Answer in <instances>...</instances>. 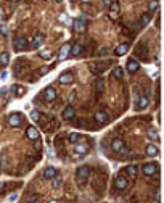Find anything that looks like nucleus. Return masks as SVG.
<instances>
[{"label": "nucleus", "instance_id": "c9c22d12", "mask_svg": "<svg viewBox=\"0 0 164 203\" xmlns=\"http://www.w3.org/2000/svg\"><path fill=\"white\" fill-rule=\"evenodd\" d=\"M0 32H2L3 35H7V34H8V29H7V26H0Z\"/></svg>", "mask_w": 164, "mask_h": 203}, {"label": "nucleus", "instance_id": "a18cd8bd", "mask_svg": "<svg viewBox=\"0 0 164 203\" xmlns=\"http://www.w3.org/2000/svg\"><path fill=\"white\" fill-rule=\"evenodd\" d=\"M57 2H58V3H60V2H63V0H57Z\"/></svg>", "mask_w": 164, "mask_h": 203}, {"label": "nucleus", "instance_id": "dca6fc26", "mask_svg": "<svg viewBox=\"0 0 164 203\" xmlns=\"http://www.w3.org/2000/svg\"><path fill=\"white\" fill-rule=\"evenodd\" d=\"M95 121L100 123V124H105V123L108 121V113H105V111H98V113L95 114Z\"/></svg>", "mask_w": 164, "mask_h": 203}, {"label": "nucleus", "instance_id": "c756f323", "mask_svg": "<svg viewBox=\"0 0 164 203\" xmlns=\"http://www.w3.org/2000/svg\"><path fill=\"white\" fill-rule=\"evenodd\" d=\"M110 10L113 11V15H118V13H119V3L116 2V0H114V2L110 5Z\"/></svg>", "mask_w": 164, "mask_h": 203}, {"label": "nucleus", "instance_id": "6e6552de", "mask_svg": "<svg viewBox=\"0 0 164 203\" xmlns=\"http://www.w3.org/2000/svg\"><path fill=\"white\" fill-rule=\"evenodd\" d=\"M42 176H43V179H53L57 176V169H55L53 166H47V168L43 169Z\"/></svg>", "mask_w": 164, "mask_h": 203}, {"label": "nucleus", "instance_id": "a19ab883", "mask_svg": "<svg viewBox=\"0 0 164 203\" xmlns=\"http://www.w3.org/2000/svg\"><path fill=\"white\" fill-rule=\"evenodd\" d=\"M113 2H114V0H103V3H105L106 7H110L111 3H113Z\"/></svg>", "mask_w": 164, "mask_h": 203}, {"label": "nucleus", "instance_id": "58836bf2", "mask_svg": "<svg viewBox=\"0 0 164 203\" xmlns=\"http://www.w3.org/2000/svg\"><path fill=\"white\" fill-rule=\"evenodd\" d=\"M16 198H18V193H11L10 197H8V200H10V202H15Z\"/></svg>", "mask_w": 164, "mask_h": 203}, {"label": "nucleus", "instance_id": "2f4dec72", "mask_svg": "<svg viewBox=\"0 0 164 203\" xmlns=\"http://www.w3.org/2000/svg\"><path fill=\"white\" fill-rule=\"evenodd\" d=\"M37 202H39V195H37V193L31 195V197L26 200V203H37Z\"/></svg>", "mask_w": 164, "mask_h": 203}, {"label": "nucleus", "instance_id": "a878e982", "mask_svg": "<svg viewBox=\"0 0 164 203\" xmlns=\"http://www.w3.org/2000/svg\"><path fill=\"white\" fill-rule=\"evenodd\" d=\"M8 61H10L8 52H3V53H0V63H2V65H8Z\"/></svg>", "mask_w": 164, "mask_h": 203}, {"label": "nucleus", "instance_id": "aec40b11", "mask_svg": "<svg viewBox=\"0 0 164 203\" xmlns=\"http://www.w3.org/2000/svg\"><path fill=\"white\" fill-rule=\"evenodd\" d=\"M81 52H82V45L81 44H74V45L71 47V50H69V55L77 57V55H81Z\"/></svg>", "mask_w": 164, "mask_h": 203}, {"label": "nucleus", "instance_id": "9d476101", "mask_svg": "<svg viewBox=\"0 0 164 203\" xmlns=\"http://www.w3.org/2000/svg\"><path fill=\"white\" fill-rule=\"evenodd\" d=\"M138 68H140V63L137 60H134V58L127 60V71H129V73H135Z\"/></svg>", "mask_w": 164, "mask_h": 203}, {"label": "nucleus", "instance_id": "7ed1b4c3", "mask_svg": "<svg viewBox=\"0 0 164 203\" xmlns=\"http://www.w3.org/2000/svg\"><path fill=\"white\" fill-rule=\"evenodd\" d=\"M69 50H71L69 44H65V45L60 49V52H58V60L60 61H63V60H66L68 57H69Z\"/></svg>", "mask_w": 164, "mask_h": 203}, {"label": "nucleus", "instance_id": "6ab92c4d", "mask_svg": "<svg viewBox=\"0 0 164 203\" xmlns=\"http://www.w3.org/2000/svg\"><path fill=\"white\" fill-rule=\"evenodd\" d=\"M148 103H150V100H148V97H145V95H142V97L138 98V105H137V108H138V110H145L146 106H148Z\"/></svg>", "mask_w": 164, "mask_h": 203}, {"label": "nucleus", "instance_id": "f3484780", "mask_svg": "<svg viewBox=\"0 0 164 203\" xmlns=\"http://www.w3.org/2000/svg\"><path fill=\"white\" fill-rule=\"evenodd\" d=\"M127 50H129V44H121V45L114 50V53L118 55V57H122V55L127 53Z\"/></svg>", "mask_w": 164, "mask_h": 203}, {"label": "nucleus", "instance_id": "c03bdc74", "mask_svg": "<svg viewBox=\"0 0 164 203\" xmlns=\"http://www.w3.org/2000/svg\"><path fill=\"white\" fill-rule=\"evenodd\" d=\"M82 2H84V3H87V2H89V0H82Z\"/></svg>", "mask_w": 164, "mask_h": 203}, {"label": "nucleus", "instance_id": "c85d7f7f", "mask_svg": "<svg viewBox=\"0 0 164 203\" xmlns=\"http://www.w3.org/2000/svg\"><path fill=\"white\" fill-rule=\"evenodd\" d=\"M42 42H43V35H42V34H37V35L34 37V41H32V45H34V47H39Z\"/></svg>", "mask_w": 164, "mask_h": 203}, {"label": "nucleus", "instance_id": "f257e3e1", "mask_svg": "<svg viewBox=\"0 0 164 203\" xmlns=\"http://www.w3.org/2000/svg\"><path fill=\"white\" fill-rule=\"evenodd\" d=\"M89 174H90L89 166H81V168L77 169V179H79V182L87 181V179H89Z\"/></svg>", "mask_w": 164, "mask_h": 203}, {"label": "nucleus", "instance_id": "49530a36", "mask_svg": "<svg viewBox=\"0 0 164 203\" xmlns=\"http://www.w3.org/2000/svg\"><path fill=\"white\" fill-rule=\"evenodd\" d=\"M0 11H2V10H0ZM0 15H2V13H0Z\"/></svg>", "mask_w": 164, "mask_h": 203}, {"label": "nucleus", "instance_id": "412c9836", "mask_svg": "<svg viewBox=\"0 0 164 203\" xmlns=\"http://www.w3.org/2000/svg\"><path fill=\"white\" fill-rule=\"evenodd\" d=\"M158 153H159V150H158V147H156V145L150 144L146 147V155H148V156H156Z\"/></svg>", "mask_w": 164, "mask_h": 203}, {"label": "nucleus", "instance_id": "a211bd4d", "mask_svg": "<svg viewBox=\"0 0 164 203\" xmlns=\"http://www.w3.org/2000/svg\"><path fill=\"white\" fill-rule=\"evenodd\" d=\"M74 31L84 32V31H85V21H84V19H76L74 21Z\"/></svg>", "mask_w": 164, "mask_h": 203}, {"label": "nucleus", "instance_id": "37998d69", "mask_svg": "<svg viewBox=\"0 0 164 203\" xmlns=\"http://www.w3.org/2000/svg\"><path fill=\"white\" fill-rule=\"evenodd\" d=\"M49 203H58V202H55V200H51V202H49Z\"/></svg>", "mask_w": 164, "mask_h": 203}, {"label": "nucleus", "instance_id": "20e7f679", "mask_svg": "<svg viewBox=\"0 0 164 203\" xmlns=\"http://www.w3.org/2000/svg\"><path fill=\"white\" fill-rule=\"evenodd\" d=\"M43 98H45L47 102H53L55 98H57V90H55L53 87H47V89L43 90Z\"/></svg>", "mask_w": 164, "mask_h": 203}, {"label": "nucleus", "instance_id": "e433bc0d", "mask_svg": "<svg viewBox=\"0 0 164 203\" xmlns=\"http://www.w3.org/2000/svg\"><path fill=\"white\" fill-rule=\"evenodd\" d=\"M148 7H150V10H156V8H158V2H150V5H148Z\"/></svg>", "mask_w": 164, "mask_h": 203}, {"label": "nucleus", "instance_id": "1a4fd4ad", "mask_svg": "<svg viewBox=\"0 0 164 203\" xmlns=\"http://www.w3.org/2000/svg\"><path fill=\"white\" fill-rule=\"evenodd\" d=\"M74 153H77V155H85V153H89V145L87 144H76L74 147Z\"/></svg>", "mask_w": 164, "mask_h": 203}, {"label": "nucleus", "instance_id": "79ce46f5", "mask_svg": "<svg viewBox=\"0 0 164 203\" xmlns=\"http://www.w3.org/2000/svg\"><path fill=\"white\" fill-rule=\"evenodd\" d=\"M47 71H49V68H42V69H40V74H45Z\"/></svg>", "mask_w": 164, "mask_h": 203}, {"label": "nucleus", "instance_id": "f03ea898", "mask_svg": "<svg viewBox=\"0 0 164 203\" xmlns=\"http://www.w3.org/2000/svg\"><path fill=\"white\" fill-rule=\"evenodd\" d=\"M8 124L11 127H18L21 124V113H11L8 116Z\"/></svg>", "mask_w": 164, "mask_h": 203}, {"label": "nucleus", "instance_id": "473e14b6", "mask_svg": "<svg viewBox=\"0 0 164 203\" xmlns=\"http://www.w3.org/2000/svg\"><path fill=\"white\" fill-rule=\"evenodd\" d=\"M31 118H32L34 121H39V119H40V113H39V111H32V113H31Z\"/></svg>", "mask_w": 164, "mask_h": 203}, {"label": "nucleus", "instance_id": "4468645a", "mask_svg": "<svg viewBox=\"0 0 164 203\" xmlns=\"http://www.w3.org/2000/svg\"><path fill=\"white\" fill-rule=\"evenodd\" d=\"M26 134H27V137L31 139V140H37L39 139V131L35 129V127H27V131H26Z\"/></svg>", "mask_w": 164, "mask_h": 203}, {"label": "nucleus", "instance_id": "bb28decb", "mask_svg": "<svg viewBox=\"0 0 164 203\" xmlns=\"http://www.w3.org/2000/svg\"><path fill=\"white\" fill-rule=\"evenodd\" d=\"M113 74H114L118 79H122V78H124V69H122V68H119V66H116L114 69H113Z\"/></svg>", "mask_w": 164, "mask_h": 203}, {"label": "nucleus", "instance_id": "cd10ccee", "mask_svg": "<svg viewBox=\"0 0 164 203\" xmlns=\"http://www.w3.org/2000/svg\"><path fill=\"white\" fill-rule=\"evenodd\" d=\"M127 174H129L130 177H135V176H137V166H135V165L127 166Z\"/></svg>", "mask_w": 164, "mask_h": 203}, {"label": "nucleus", "instance_id": "0eeeda50", "mask_svg": "<svg viewBox=\"0 0 164 203\" xmlns=\"http://www.w3.org/2000/svg\"><path fill=\"white\" fill-rule=\"evenodd\" d=\"M58 81H60V84H73L74 76L71 73H65V74H61V76L58 78Z\"/></svg>", "mask_w": 164, "mask_h": 203}, {"label": "nucleus", "instance_id": "9b49d317", "mask_svg": "<svg viewBox=\"0 0 164 203\" xmlns=\"http://www.w3.org/2000/svg\"><path fill=\"white\" fill-rule=\"evenodd\" d=\"M111 148H113L116 153H121L122 148H124V142L121 140V139H114V140L111 142Z\"/></svg>", "mask_w": 164, "mask_h": 203}, {"label": "nucleus", "instance_id": "4be33fe9", "mask_svg": "<svg viewBox=\"0 0 164 203\" xmlns=\"http://www.w3.org/2000/svg\"><path fill=\"white\" fill-rule=\"evenodd\" d=\"M84 140V139L79 135L77 132H73V134H69V142H73V144H81V142Z\"/></svg>", "mask_w": 164, "mask_h": 203}, {"label": "nucleus", "instance_id": "7c9ffc66", "mask_svg": "<svg viewBox=\"0 0 164 203\" xmlns=\"http://www.w3.org/2000/svg\"><path fill=\"white\" fill-rule=\"evenodd\" d=\"M148 23H150V13H145L142 16V19H140V24L145 26V24H148Z\"/></svg>", "mask_w": 164, "mask_h": 203}, {"label": "nucleus", "instance_id": "b1692460", "mask_svg": "<svg viewBox=\"0 0 164 203\" xmlns=\"http://www.w3.org/2000/svg\"><path fill=\"white\" fill-rule=\"evenodd\" d=\"M39 55H40V58H43V60H49V58L53 57V52H51V50H47V49H43V50L39 52Z\"/></svg>", "mask_w": 164, "mask_h": 203}, {"label": "nucleus", "instance_id": "ddd939ff", "mask_svg": "<svg viewBox=\"0 0 164 203\" xmlns=\"http://www.w3.org/2000/svg\"><path fill=\"white\" fill-rule=\"evenodd\" d=\"M74 114H76V108H74V106H71V105H68L65 108V111H63V118H65V119H71Z\"/></svg>", "mask_w": 164, "mask_h": 203}, {"label": "nucleus", "instance_id": "393cba45", "mask_svg": "<svg viewBox=\"0 0 164 203\" xmlns=\"http://www.w3.org/2000/svg\"><path fill=\"white\" fill-rule=\"evenodd\" d=\"M148 137L153 139V140H159V134H158V131H156L154 127H150V129H148Z\"/></svg>", "mask_w": 164, "mask_h": 203}, {"label": "nucleus", "instance_id": "ea45409f", "mask_svg": "<svg viewBox=\"0 0 164 203\" xmlns=\"http://www.w3.org/2000/svg\"><path fill=\"white\" fill-rule=\"evenodd\" d=\"M58 19H60V21H68V16H66V15H60Z\"/></svg>", "mask_w": 164, "mask_h": 203}, {"label": "nucleus", "instance_id": "423d86ee", "mask_svg": "<svg viewBox=\"0 0 164 203\" xmlns=\"http://www.w3.org/2000/svg\"><path fill=\"white\" fill-rule=\"evenodd\" d=\"M156 171H158V165H154V163H146L143 166V173L146 176H153V174H156Z\"/></svg>", "mask_w": 164, "mask_h": 203}, {"label": "nucleus", "instance_id": "2eb2a0df", "mask_svg": "<svg viewBox=\"0 0 164 203\" xmlns=\"http://www.w3.org/2000/svg\"><path fill=\"white\" fill-rule=\"evenodd\" d=\"M11 92H13V95L15 97H23V95H24V92H26V89L23 86H13L11 87Z\"/></svg>", "mask_w": 164, "mask_h": 203}, {"label": "nucleus", "instance_id": "39448f33", "mask_svg": "<svg viewBox=\"0 0 164 203\" xmlns=\"http://www.w3.org/2000/svg\"><path fill=\"white\" fill-rule=\"evenodd\" d=\"M26 45H27L26 37H16L15 39V50L16 52H23L26 49Z\"/></svg>", "mask_w": 164, "mask_h": 203}, {"label": "nucleus", "instance_id": "72a5a7b5", "mask_svg": "<svg viewBox=\"0 0 164 203\" xmlns=\"http://www.w3.org/2000/svg\"><path fill=\"white\" fill-rule=\"evenodd\" d=\"M7 92H8V89H7V87H2V89H0V98H3V97H5Z\"/></svg>", "mask_w": 164, "mask_h": 203}, {"label": "nucleus", "instance_id": "5701e85b", "mask_svg": "<svg viewBox=\"0 0 164 203\" xmlns=\"http://www.w3.org/2000/svg\"><path fill=\"white\" fill-rule=\"evenodd\" d=\"M61 185H63V179H60V177H57V176L51 179V189L57 190V189H60Z\"/></svg>", "mask_w": 164, "mask_h": 203}, {"label": "nucleus", "instance_id": "de8ad7c7", "mask_svg": "<svg viewBox=\"0 0 164 203\" xmlns=\"http://www.w3.org/2000/svg\"><path fill=\"white\" fill-rule=\"evenodd\" d=\"M121 203H122V202H121Z\"/></svg>", "mask_w": 164, "mask_h": 203}, {"label": "nucleus", "instance_id": "f704fd0d", "mask_svg": "<svg viewBox=\"0 0 164 203\" xmlns=\"http://www.w3.org/2000/svg\"><path fill=\"white\" fill-rule=\"evenodd\" d=\"M7 78H8V73H7V71H2V73H0V79H2V81H7Z\"/></svg>", "mask_w": 164, "mask_h": 203}, {"label": "nucleus", "instance_id": "f8f14e48", "mask_svg": "<svg viewBox=\"0 0 164 203\" xmlns=\"http://www.w3.org/2000/svg\"><path fill=\"white\" fill-rule=\"evenodd\" d=\"M114 185H116V189H119V190H124L127 187V179L124 177V176H118L116 177V182H114Z\"/></svg>", "mask_w": 164, "mask_h": 203}, {"label": "nucleus", "instance_id": "4c0bfd02", "mask_svg": "<svg viewBox=\"0 0 164 203\" xmlns=\"http://www.w3.org/2000/svg\"><path fill=\"white\" fill-rule=\"evenodd\" d=\"M101 89H103V82H101V81H100V79H98V81H97V90L100 92V90H101Z\"/></svg>", "mask_w": 164, "mask_h": 203}]
</instances>
